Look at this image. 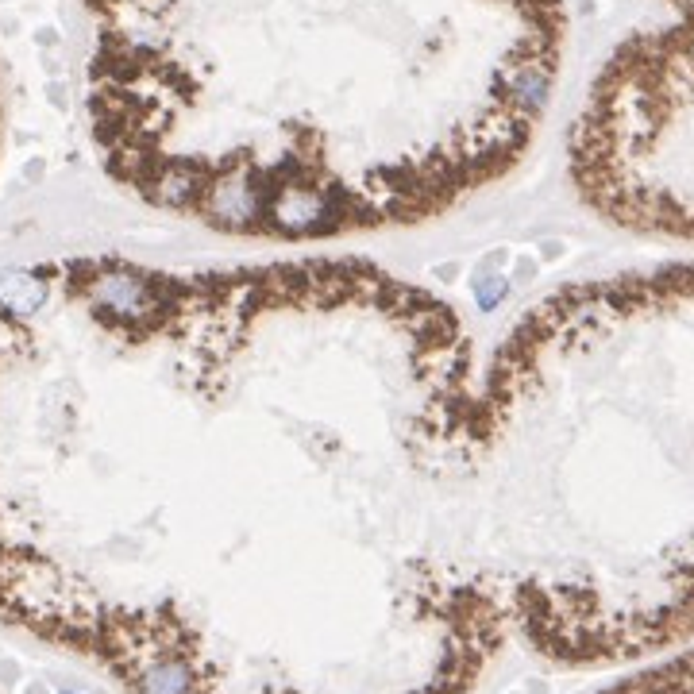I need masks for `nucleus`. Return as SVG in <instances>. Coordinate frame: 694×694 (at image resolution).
Instances as JSON below:
<instances>
[{
    "instance_id": "f257e3e1",
    "label": "nucleus",
    "mask_w": 694,
    "mask_h": 694,
    "mask_svg": "<svg viewBox=\"0 0 694 694\" xmlns=\"http://www.w3.org/2000/svg\"><path fill=\"white\" fill-rule=\"evenodd\" d=\"M479 374L355 255L0 270V617L132 694H467Z\"/></svg>"
},
{
    "instance_id": "f03ea898",
    "label": "nucleus",
    "mask_w": 694,
    "mask_h": 694,
    "mask_svg": "<svg viewBox=\"0 0 694 694\" xmlns=\"http://www.w3.org/2000/svg\"><path fill=\"white\" fill-rule=\"evenodd\" d=\"M116 186L251 243L421 228L536 147L563 0H81Z\"/></svg>"
},
{
    "instance_id": "7ed1b4c3",
    "label": "nucleus",
    "mask_w": 694,
    "mask_h": 694,
    "mask_svg": "<svg viewBox=\"0 0 694 694\" xmlns=\"http://www.w3.org/2000/svg\"><path fill=\"white\" fill-rule=\"evenodd\" d=\"M471 556L509 637L606 664L694 633V263L560 286L482 355Z\"/></svg>"
},
{
    "instance_id": "20e7f679",
    "label": "nucleus",
    "mask_w": 694,
    "mask_h": 694,
    "mask_svg": "<svg viewBox=\"0 0 694 694\" xmlns=\"http://www.w3.org/2000/svg\"><path fill=\"white\" fill-rule=\"evenodd\" d=\"M617 47L575 112L567 166L579 197L621 228L694 243V0Z\"/></svg>"
}]
</instances>
